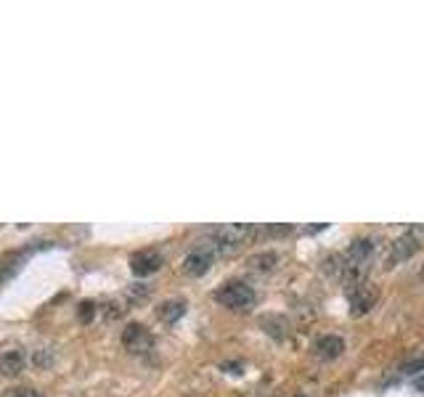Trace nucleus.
Segmentation results:
<instances>
[{"label":"nucleus","instance_id":"1","mask_svg":"<svg viewBox=\"0 0 424 397\" xmlns=\"http://www.w3.org/2000/svg\"><path fill=\"white\" fill-rule=\"evenodd\" d=\"M217 305L228 307L234 313H249L257 302V294H254L252 287H247L244 281H228L215 292Z\"/></svg>","mask_w":424,"mask_h":397},{"label":"nucleus","instance_id":"2","mask_svg":"<svg viewBox=\"0 0 424 397\" xmlns=\"http://www.w3.org/2000/svg\"><path fill=\"white\" fill-rule=\"evenodd\" d=\"M252 236H257V228L247 225V222H231V225H223L215 231V247L220 252H231L236 247H242L244 241H249Z\"/></svg>","mask_w":424,"mask_h":397},{"label":"nucleus","instance_id":"3","mask_svg":"<svg viewBox=\"0 0 424 397\" xmlns=\"http://www.w3.org/2000/svg\"><path fill=\"white\" fill-rule=\"evenodd\" d=\"M348 287V299H350V313L353 315H363L368 313L374 302H377V287H371L366 278H361V281H350L345 284Z\"/></svg>","mask_w":424,"mask_h":397},{"label":"nucleus","instance_id":"4","mask_svg":"<svg viewBox=\"0 0 424 397\" xmlns=\"http://www.w3.org/2000/svg\"><path fill=\"white\" fill-rule=\"evenodd\" d=\"M123 347L133 355H146V352L154 350V336L146 326L141 324H130L125 326L123 331Z\"/></svg>","mask_w":424,"mask_h":397},{"label":"nucleus","instance_id":"5","mask_svg":"<svg viewBox=\"0 0 424 397\" xmlns=\"http://www.w3.org/2000/svg\"><path fill=\"white\" fill-rule=\"evenodd\" d=\"M162 268V254L154 249H141L130 254V273L138 278H146Z\"/></svg>","mask_w":424,"mask_h":397},{"label":"nucleus","instance_id":"6","mask_svg":"<svg viewBox=\"0 0 424 397\" xmlns=\"http://www.w3.org/2000/svg\"><path fill=\"white\" fill-rule=\"evenodd\" d=\"M419 249V239H416V233H403L400 239H395V244H393V249H390V254H387V268H395V265H400L403 259H408L414 252Z\"/></svg>","mask_w":424,"mask_h":397},{"label":"nucleus","instance_id":"7","mask_svg":"<svg viewBox=\"0 0 424 397\" xmlns=\"http://www.w3.org/2000/svg\"><path fill=\"white\" fill-rule=\"evenodd\" d=\"M27 368V352L19 347H3L0 350V373L3 376H19Z\"/></svg>","mask_w":424,"mask_h":397},{"label":"nucleus","instance_id":"8","mask_svg":"<svg viewBox=\"0 0 424 397\" xmlns=\"http://www.w3.org/2000/svg\"><path fill=\"white\" fill-rule=\"evenodd\" d=\"M316 355H319L321 361H337L339 355L345 352V342L339 339L337 334H326V336H321L319 342H316Z\"/></svg>","mask_w":424,"mask_h":397},{"label":"nucleus","instance_id":"9","mask_svg":"<svg viewBox=\"0 0 424 397\" xmlns=\"http://www.w3.org/2000/svg\"><path fill=\"white\" fill-rule=\"evenodd\" d=\"M210 265H212V254L205 252V249H197L183 259V273L191 276V278H199V276H205V273H207Z\"/></svg>","mask_w":424,"mask_h":397},{"label":"nucleus","instance_id":"10","mask_svg":"<svg viewBox=\"0 0 424 397\" xmlns=\"http://www.w3.org/2000/svg\"><path fill=\"white\" fill-rule=\"evenodd\" d=\"M21 262H24V252H9L6 257H0V284L16 276L21 270Z\"/></svg>","mask_w":424,"mask_h":397},{"label":"nucleus","instance_id":"11","mask_svg":"<svg viewBox=\"0 0 424 397\" xmlns=\"http://www.w3.org/2000/svg\"><path fill=\"white\" fill-rule=\"evenodd\" d=\"M183 313H186V302H183V299H167V302H162L160 310H157L160 321H165V324H175V321H180Z\"/></svg>","mask_w":424,"mask_h":397},{"label":"nucleus","instance_id":"12","mask_svg":"<svg viewBox=\"0 0 424 397\" xmlns=\"http://www.w3.org/2000/svg\"><path fill=\"white\" fill-rule=\"evenodd\" d=\"M276 262H279V254H276V252H260V254L249 257V268H254V270H274Z\"/></svg>","mask_w":424,"mask_h":397},{"label":"nucleus","instance_id":"13","mask_svg":"<svg viewBox=\"0 0 424 397\" xmlns=\"http://www.w3.org/2000/svg\"><path fill=\"white\" fill-rule=\"evenodd\" d=\"M0 397H43V392L35 387H14V389H6Z\"/></svg>","mask_w":424,"mask_h":397},{"label":"nucleus","instance_id":"14","mask_svg":"<svg viewBox=\"0 0 424 397\" xmlns=\"http://www.w3.org/2000/svg\"><path fill=\"white\" fill-rule=\"evenodd\" d=\"M95 315V302H80L77 307V318H80V324H91Z\"/></svg>","mask_w":424,"mask_h":397},{"label":"nucleus","instance_id":"15","mask_svg":"<svg viewBox=\"0 0 424 397\" xmlns=\"http://www.w3.org/2000/svg\"><path fill=\"white\" fill-rule=\"evenodd\" d=\"M294 228L292 225H268V228H263V231H257V236L263 233V236H289Z\"/></svg>","mask_w":424,"mask_h":397},{"label":"nucleus","instance_id":"16","mask_svg":"<svg viewBox=\"0 0 424 397\" xmlns=\"http://www.w3.org/2000/svg\"><path fill=\"white\" fill-rule=\"evenodd\" d=\"M416 389H422L424 392V376H416Z\"/></svg>","mask_w":424,"mask_h":397},{"label":"nucleus","instance_id":"17","mask_svg":"<svg viewBox=\"0 0 424 397\" xmlns=\"http://www.w3.org/2000/svg\"><path fill=\"white\" fill-rule=\"evenodd\" d=\"M422 278H424V265H422Z\"/></svg>","mask_w":424,"mask_h":397},{"label":"nucleus","instance_id":"18","mask_svg":"<svg viewBox=\"0 0 424 397\" xmlns=\"http://www.w3.org/2000/svg\"><path fill=\"white\" fill-rule=\"evenodd\" d=\"M294 397H305V395H294Z\"/></svg>","mask_w":424,"mask_h":397}]
</instances>
